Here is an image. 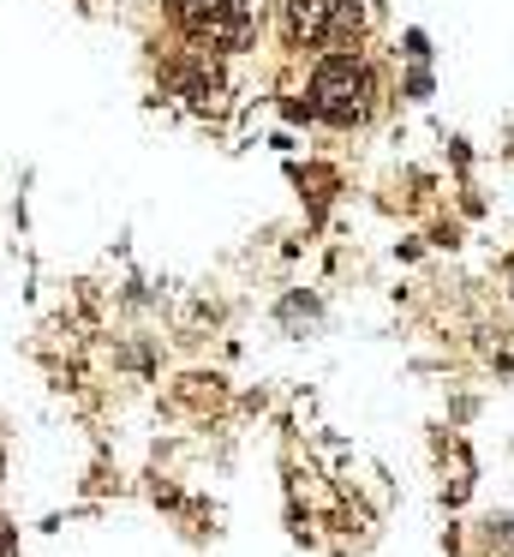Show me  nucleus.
Instances as JSON below:
<instances>
[{"instance_id":"1","label":"nucleus","mask_w":514,"mask_h":557,"mask_svg":"<svg viewBox=\"0 0 514 557\" xmlns=\"http://www.w3.org/2000/svg\"><path fill=\"white\" fill-rule=\"evenodd\" d=\"M383 102V78H377V61L365 49H335V54H317L305 78V109L311 121L323 126H365Z\"/></svg>"},{"instance_id":"2","label":"nucleus","mask_w":514,"mask_h":557,"mask_svg":"<svg viewBox=\"0 0 514 557\" xmlns=\"http://www.w3.org/2000/svg\"><path fill=\"white\" fill-rule=\"evenodd\" d=\"M174 30L203 54H239L263 30V0H167Z\"/></svg>"},{"instance_id":"3","label":"nucleus","mask_w":514,"mask_h":557,"mask_svg":"<svg viewBox=\"0 0 514 557\" xmlns=\"http://www.w3.org/2000/svg\"><path fill=\"white\" fill-rule=\"evenodd\" d=\"M365 37V0H281V42L311 54L353 49Z\"/></svg>"}]
</instances>
